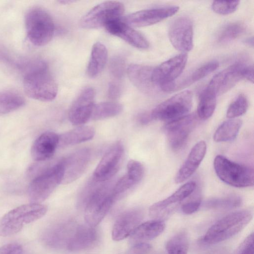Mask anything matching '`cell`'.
I'll return each mask as SVG.
<instances>
[{"mask_svg": "<svg viewBox=\"0 0 254 254\" xmlns=\"http://www.w3.org/2000/svg\"><path fill=\"white\" fill-rule=\"evenodd\" d=\"M23 89L30 98L43 102L53 101L58 93V86L47 64L39 61L25 73Z\"/></svg>", "mask_w": 254, "mask_h": 254, "instance_id": "6da1fadb", "label": "cell"}, {"mask_svg": "<svg viewBox=\"0 0 254 254\" xmlns=\"http://www.w3.org/2000/svg\"><path fill=\"white\" fill-rule=\"evenodd\" d=\"M252 218V212L247 210L231 213L212 225L201 242L205 244L213 245L229 239L246 227Z\"/></svg>", "mask_w": 254, "mask_h": 254, "instance_id": "7a4b0ae2", "label": "cell"}, {"mask_svg": "<svg viewBox=\"0 0 254 254\" xmlns=\"http://www.w3.org/2000/svg\"><path fill=\"white\" fill-rule=\"evenodd\" d=\"M47 210V206L32 202L11 210L0 218V236L6 237L18 233L24 225L43 217Z\"/></svg>", "mask_w": 254, "mask_h": 254, "instance_id": "3957f363", "label": "cell"}, {"mask_svg": "<svg viewBox=\"0 0 254 254\" xmlns=\"http://www.w3.org/2000/svg\"><path fill=\"white\" fill-rule=\"evenodd\" d=\"M25 27L29 41L34 46L41 47L52 39L55 30L50 14L39 6L30 8L25 16Z\"/></svg>", "mask_w": 254, "mask_h": 254, "instance_id": "277c9868", "label": "cell"}, {"mask_svg": "<svg viewBox=\"0 0 254 254\" xmlns=\"http://www.w3.org/2000/svg\"><path fill=\"white\" fill-rule=\"evenodd\" d=\"M214 168L218 177L225 183L236 188L254 185L253 168L233 162L221 155L216 156Z\"/></svg>", "mask_w": 254, "mask_h": 254, "instance_id": "5b68a950", "label": "cell"}, {"mask_svg": "<svg viewBox=\"0 0 254 254\" xmlns=\"http://www.w3.org/2000/svg\"><path fill=\"white\" fill-rule=\"evenodd\" d=\"M108 184H101L91 195L85 207L86 224L95 227L103 219L117 200Z\"/></svg>", "mask_w": 254, "mask_h": 254, "instance_id": "8992f818", "label": "cell"}, {"mask_svg": "<svg viewBox=\"0 0 254 254\" xmlns=\"http://www.w3.org/2000/svg\"><path fill=\"white\" fill-rule=\"evenodd\" d=\"M192 105V93L182 91L157 106L150 113L153 120L170 122L188 115Z\"/></svg>", "mask_w": 254, "mask_h": 254, "instance_id": "52a82bcc", "label": "cell"}, {"mask_svg": "<svg viewBox=\"0 0 254 254\" xmlns=\"http://www.w3.org/2000/svg\"><path fill=\"white\" fill-rule=\"evenodd\" d=\"M125 10L122 3L106 1L89 10L81 19V26L86 29L104 27L113 21L121 19Z\"/></svg>", "mask_w": 254, "mask_h": 254, "instance_id": "ba28073f", "label": "cell"}, {"mask_svg": "<svg viewBox=\"0 0 254 254\" xmlns=\"http://www.w3.org/2000/svg\"><path fill=\"white\" fill-rule=\"evenodd\" d=\"M62 180V172L59 162L35 177L28 190L32 202L40 203L46 199L61 184Z\"/></svg>", "mask_w": 254, "mask_h": 254, "instance_id": "9c48e42d", "label": "cell"}, {"mask_svg": "<svg viewBox=\"0 0 254 254\" xmlns=\"http://www.w3.org/2000/svg\"><path fill=\"white\" fill-rule=\"evenodd\" d=\"M198 119L196 114L192 113L167 122L164 131L172 149L178 151L184 147Z\"/></svg>", "mask_w": 254, "mask_h": 254, "instance_id": "30bf717a", "label": "cell"}, {"mask_svg": "<svg viewBox=\"0 0 254 254\" xmlns=\"http://www.w3.org/2000/svg\"><path fill=\"white\" fill-rule=\"evenodd\" d=\"M196 185L193 181L189 182L180 187L167 198L152 204L149 213L154 219L161 220L168 217L183 201L189 197L195 190Z\"/></svg>", "mask_w": 254, "mask_h": 254, "instance_id": "8fae6325", "label": "cell"}, {"mask_svg": "<svg viewBox=\"0 0 254 254\" xmlns=\"http://www.w3.org/2000/svg\"><path fill=\"white\" fill-rule=\"evenodd\" d=\"M91 153L88 148L79 149L62 159L59 163L62 172L61 184L74 182L84 173L91 159Z\"/></svg>", "mask_w": 254, "mask_h": 254, "instance_id": "7c38bea8", "label": "cell"}, {"mask_svg": "<svg viewBox=\"0 0 254 254\" xmlns=\"http://www.w3.org/2000/svg\"><path fill=\"white\" fill-rule=\"evenodd\" d=\"M187 60V54L182 53L153 68L152 73V80L153 83L161 89L174 82L182 73Z\"/></svg>", "mask_w": 254, "mask_h": 254, "instance_id": "4fadbf2b", "label": "cell"}, {"mask_svg": "<svg viewBox=\"0 0 254 254\" xmlns=\"http://www.w3.org/2000/svg\"><path fill=\"white\" fill-rule=\"evenodd\" d=\"M124 153V146L121 142L111 146L96 167L93 178L100 182L109 181L118 171Z\"/></svg>", "mask_w": 254, "mask_h": 254, "instance_id": "5bb4252c", "label": "cell"}, {"mask_svg": "<svg viewBox=\"0 0 254 254\" xmlns=\"http://www.w3.org/2000/svg\"><path fill=\"white\" fill-rule=\"evenodd\" d=\"M168 36L170 42L176 49L184 53L190 51L193 47L191 20L185 16L177 18L171 23Z\"/></svg>", "mask_w": 254, "mask_h": 254, "instance_id": "9a60e30c", "label": "cell"}, {"mask_svg": "<svg viewBox=\"0 0 254 254\" xmlns=\"http://www.w3.org/2000/svg\"><path fill=\"white\" fill-rule=\"evenodd\" d=\"M95 92L92 87L83 89L72 104L68 118L73 125L82 126L91 118L94 106Z\"/></svg>", "mask_w": 254, "mask_h": 254, "instance_id": "2e32d148", "label": "cell"}, {"mask_svg": "<svg viewBox=\"0 0 254 254\" xmlns=\"http://www.w3.org/2000/svg\"><path fill=\"white\" fill-rule=\"evenodd\" d=\"M77 225L70 220H64L48 227L42 234V241L47 247L55 249L67 248Z\"/></svg>", "mask_w": 254, "mask_h": 254, "instance_id": "e0dca14e", "label": "cell"}, {"mask_svg": "<svg viewBox=\"0 0 254 254\" xmlns=\"http://www.w3.org/2000/svg\"><path fill=\"white\" fill-rule=\"evenodd\" d=\"M179 9L172 6L141 10L126 15L123 21L131 27L149 26L173 15Z\"/></svg>", "mask_w": 254, "mask_h": 254, "instance_id": "ac0fdd59", "label": "cell"}, {"mask_svg": "<svg viewBox=\"0 0 254 254\" xmlns=\"http://www.w3.org/2000/svg\"><path fill=\"white\" fill-rule=\"evenodd\" d=\"M246 65L242 63L230 65L214 76L206 87L217 96L228 91L243 78V70Z\"/></svg>", "mask_w": 254, "mask_h": 254, "instance_id": "d6986e66", "label": "cell"}, {"mask_svg": "<svg viewBox=\"0 0 254 254\" xmlns=\"http://www.w3.org/2000/svg\"><path fill=\"white\" fill-rule=\"evenodd\" d=\"M143 218L142 211L133 208L122 213L115 222L112 231V237L115 241H121L131 235Z\"/></svg>", "mask_w": 254, "mask_h": 254, "instance_id": "ffe728a7", "label": "cell"}, {"mask_svg": "<svg viewBox=\"0 0 254 254\" xmlns=\"http://www.w3.org/2000/svg\"><path fill=\"white\" fill-rule=\"evenodd\" d=\"M111 34L123 39L132 46L140 49H146L149 43L144 36L121 19L111 22L105 27Z\"/></svg>", "mask_w": 254, "mask_h": 254, "instance_id": "44dd1931", "label": "cell"}, {"mask_svg": "<svg viewBox=\"0 0 254 254\" xmlns=\"http://www.w3.org/2000/svg\"><path fill=\"white\" fill-rule=\"evenodd\" d=\"M206 152V144L204 141H200L193 146L175 176L176 183L184 182L195 172L203 159Z\"/></svg>", "mask_w": 254, "mask_h": 254, "instance_id": "7402d4cb", "label": "cell"}, {"mask_svg": "<svg viewBox=\"0 0 254 254\" xmlns=\"http://www.w3.org/2000/svg\"><path fill=\"white\" fill-rule=\"evenodd\" d=\"M59 135L53 131H46L34 142L31 147L32 158L37 161L47 160L52 157L59 146Z\"/></svg>", "mask_w": 254, "mask_h": 254, "instance_id": "603a6c76", "label": "cell"}, {"mask_svg": "<svg viewBox=\"0 0 254 254\" xmlns=\"http://www.w3.org/2000/svg\"><path fill=\"white\" fill-rule=\"evenodd\" d=\"M153 69L150 66L131 64L127 68V74L131 83L138 89L145 94H151L158 87L152 80Z\"/></svg>", "mask_w": 254, "mask_h": 254, "instance_id": "cb8c5ba5", "label": "cell"}, {"mask_svg": "<svg viewBox=\"0 0 254 254\" xmlns=\"http://www.w3.org/2000/svg\"><path fill=\"white\" fill-rule=\"evenodd\" d=\"M97 239L98 234L95 227L87 224L77 226L66 248L72 252L84 250L94 245Z\"/></svg>", "mask_w": 254, "mask_h": 254, "instance_id": "d4e9b609", "label": "cell"}, {"mask_svg": "<svg viewBox=\"0 0 254 254\" xmlns=\"http://www.w3.org/2000/svg\"><path fill=\"white\" fill-rule=\"evenodd\" d=\"M163 220L153 219L140 224L131 234V239L138 242L151 240L160 235L164 230Z\"/></svg>", "mask_w": 254, "mask_h": 254, "instance_id": "484cf974", "label": "cell"}, {"mask_svg": "<svg viewBox=\"0 0 254 254\" xmlns=\"http://www.w3.org/2000/svg\"><path fill=\"white\" fill-rule=\"evenodd\" d=\"M95 134V129L90 126H79L59 135V146L74 145L89 140Z\"/></svg>", "mask_w": 254, "mask_h": 254, "instance_id": "4316f807", "label": "cell"}, {"mask_svg": "<svg viewBox=\"0 0 254 254\" xmlns=\"http://www.w3.org/2000/svg\"><path fill=\"white\" fill-rule=\"evenodd\" d=\"M108 60V51L100 42L95 43L91 50L87 73L91 78L97 77L102 71Z\"/></svg>", "mask_w": 254, "mask_h": 254, "instance_id": "83f0119b", "label": "cell"}, {"mask_svg": "<svg viewBox=\"0 0 254 254\" xmlns=\"http://www.w3.org/2000/svg\"><path fill=\"white\" fill-rule=\"evenodd\" d=\"M25 103V99L18 92L11 90L0 91V116L15 111Z\"/></svg>", "mask_w": 254, "mask_h": 254, "instance_id": "f1b7e54d", "label": "cell"}, {"mask_svg": "<svg viewBox=\"0 0 254 254\" xmlns=\"http://www.w3.org/2000/svg\"><path fill=\"white\" fill-rule=\"evenodd\" d=\"M242 126V121L231 119L224 122L216 130L213 135L215 142H226L234 140L237 136Z\"/></svg>", "mask_w": 254, "mask_h": 254, "instance_id": "f546056e", "label": "cell"}, {"mask_svg": "<svg viewBox=\"0 0 254 254\" xmlns=\"http://www.w3.org/2000/svg\"><path fill=\"white\" fill-rule=\"evenodd\" d=\"M217 95L207 87L201 93L197 108L198 119L206 120L213 114L216 105Z\"/></svg>", "mask_w": 254, "mask_h": 254, "instance_id": "4dcf8cb0", "label": "cell"}, {"mask_svg": "<svg viewBox=\"0 0 254 254\" xmlns=\"http://www.w3.org/2000/svg\"><path fill=\"white\" fill-rule=\"evenodd\" d=\"M123 110L122 104L115 102H104L95 104L91 119L97 121L115 117Z\"/></svg>", "mask_w": 254, "mask_h": 254, "instance_id": "1f68e13d", "label": "cell"}, {"mask_svg": "<svg viewBox=\"0 0 254 254\" xmlns=\"http://www.w3.org/2000/svg\"><path fill=\"white\" fill-rule=\"evenodd\" d=\"M242 204V199L236 195H230L221 197L208 199L204 202V208L213 210H225L239 207Z\"/></svg>", "mask_w": 254, "mask_h": 254, "instance_id": "d6a6232c", "label": "cell"}, {"mask_svg": "<svg viewBox=\"0 0 254 254\" xmlns=\"http://www.w3.org/2000/svg\"><path fill=\"white\" fill-rule=\"evenodd\" d=\"M189 247V238L184 232H180L173 236L166 245L168 254H187Z\"/></svg>", "mask_w": 254, "mask_h": 254, "instance_id": "836d02e7", "label": "cell"}, {"mask_svg": "<svg viewBox=\"0 0 254 254\" xmlns=\"http://www.w3.org/2000/svg\"><path fill=\"white\" fill-rule=\"evenodd\" d=\"M246 26L241 22H234L226 25L220 32L218 40L221 43H227L239 37L245 32Z\"/></svg>", "mask_w": 254, "mask_h": 254, "instance_id": "e575fe53", "label": "cell"}, {"mask_svg": "<svg viewBox=\"0 0 254 254\" xmlns=\"http://www.w3.org/2000/svg\"><path fill=\"white\" fill-rule=\"evenodd\" d=\"M218 66L219 63L216 61H212L204 64L195 70L188 79L182 83L183 86L203 78L215 70Z\"/></svg>", "mask_w": 254, "mask_h": 254, "instance_id": "d590c367", "label": "cell"}, {"mask_svg": "<svg viewBox=\"0 0 254 254\" xmlns=\"http://www.w3.org/2000/svg\"><path fill=\"white\" fill-rule=\"evenodd\" d=\"M249 102L246 96L240 94L229 105L226 116L230 119H234L244 114L247 111Z\"/></svg>", "mask_w": 254, "mask_h": 254, "instance_id": "8d00e7d4", "label": "cell"}, {"mask_svg": "<svg viewBox=\"0 0 254 254\" xmlns=\"http://www.w3.org/2000/svg\"><path fill=\"white\" fill-rule=\"evenodd\" d=\"M127 175L136 184H138L142 179L144 174L143 165L138 161L129 160L127 164Z\"/></svg>", "mask_w": 254, "mask_h": 254, "instance_id": "74e56055", "label": "cell"}, {"mask_svg": "<svg viewBox=\"0 0 254 254\" xmlns=\"http://www.w3.org/2000/svg\"><path fill=\"white\" fill-rule=\"evenodd\" d=\"M136 185L126 174L121 178L112 187V192L117 200L128 190Z\"/></svg>", "mask_w": 254, "mask_h": 254, "instance_id": "f35d334b", "label": "cell"}, {"mask_svg": "<svg viewBox=\"0 0 254 254\" xmlns=\"http://www.w3.org/2000/svg\"><path fill=\"white\" fill-rule=\"evenodd\" d=\"M240 3L239 0L214 1L212 3V9L216 13L226 15L236 10Z\"/></svg>", "mask_w": 254, "mask_h": 254, "instance_id": "ab89813d", "label": "cell"}, {"mask_svg": "<svg viewBox=\"0 0 254 254\" xmlns=\"http://www.w3.org/2000/svg\"><path fill=\"white\" fill-rule=\"evenodd\" d=\"M192 193L190 196V199L181 205V210L184 214H191L194 213L201 204V197L200 194L197 193L192 194Z\"/></svg>", "mask_w": 254, "mask_h": 254, "instance_id": "60d3db41", "label": "cell"}, {"mask_svg": "<svg viewBox=\"0 0 254 254\" xmlns=\"http://www.w3.org/2000/svg\"><path fill=\"white\" fill-rule=\"evenodd\" d=\"M125 66V60L121 57H116L111 61L110 71L114 77L120 79L124 75Z\"/></svg>", "mask_w": 254, "mask_h": 254, "instance_id": "b9f144b4", "label": "cell"}, {"mask_svg": "<svg viewBox=\"0 0 254 254\" xmlns=\"http://www.w3.org/2000/svg\"><path fill=\"white\" fill-rule=\"evenodd\" d=\"M254 233L250 234L238 247L236 254H254Z\"/></svg>", "mask_w": 254, "mask_h": 254, "instance_id": "7bdbcfd3", "label": "cell"}, {"mask_svg": "<svg viewBox=\"0 0 254 254\" xmlns=\"http://www.w3.org/2000/svg\"><path fill=\"white\" fill-rule=\"evenodd\" d=\"M152 249L150 244L143 242H138L131 247L128 254H149Z\"/></svg>", "mask_w": 254, "mask_h": 254, "instance_id": "ee69618b", "label": "cell"}, {"mask_svg": "<svg viewBox=\"0 0 254 254\" xmlns=\"http://www.w3.org/2000/svg\"><path fill=\"white\" fill-rule=\"evenodd\" d=\"M0 254H23V249L18 244L10 243L0 248Z\"/></svg>", "mask_w": 254, "mask_h": 254, "instance_id": "f6af8a7d", "label": "cell"}, {"mask_svg": "<svg viewBox=\"0 0 254 254\" xmlns=\"http://www.w3.org/2000/svg\"><path fill=\"white\" fill-rule=\"evenodd\" d=\"M121 87L116 83H111L110 84L108 90V97L112 99H115L118 98L121 95Z\"/></svg>", "mask_w": 254, "mask_h": 254, "instance_id": "bcb514c9", "label": "cell"}, {"mask_svg": "<svg viewBox=\"0 0 254 254\" xmlns=\"http://www.w3.org/2000/svg\"><path fill=\"white\" fill-rule=\"evenodd\" d=\"M254 68L251 65H246L243 70V78L253 83L254 81Z\"/></svg>", "mask_w": 254, "mask_h": 254, "instance_id": "7dc6e473", "label": "cell"}, {"mask_svg": "<svg viewBox=\"0 0 254 254\" xmlns=\"http://www.w3.org/2000/svg\"><path fill=\"white\" fill-rule=\"evenodd\" d=\"M137 120L140 124L145 125L148 124L153 119L150 113H143L138 115Z\"/></svg>", "mask_w": 254, "mask_h": 254, "instance_id": "c3c4849f", "label": "cell"}, {"mask_svg": "<svg viewBox=\"0 0 254 254\" xmlns=\"http://www.w3.org/2000/svg\"><path fill=\"white\" fill-rule=\"evenodd\" d=\"M207 254H230L229 251L226 248H221L214 250Z\"/></svg>", "mask_w": 254, "mask_h": 254, "instance_id": "681fc988", "label": "cell"}, {"mask_svg": "<svg viewBox=\"0 0 254 254\" xmlns=\"http://www.w3.org/2000/svg\"><path fill=\"white\" fill-rule=\"evenodd\" d=\"M245 43L250 46L253 47L254 45V39L253 37H249L245 40Z\"/></svg>", "mask_w": 254, "mask_h": 254, "instance_id": "f907efd6", "label": "cell"}, {"mask_svg": "<svg viewBox=\"0 0 254 254\" xmlns=\"http://www.w3.org/2000/svg\"><path fill=\"white\" fill-rule=\"evenodd\" d=\"M59 2L61 3H63V4H67V3H71V2H74L73 0H60L59 1Z\"/></svg>", "mask_w": 254, "mask_h": 254, "instance_id": "816d5d0a", "label": "cell"}, {"mask_svg": "<svg viewBox=\"0 0 254 254\" xmlns=\"http://www.w3.org/2000/svg\"></svg>", "mask_w": 254, "mask_h": 254, "instance_id": "f5cc1de1", "label": "cell"}]
</instances>
